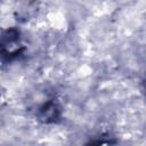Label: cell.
<instances>
[{"mask_svg": "<svg viewBox=\"0 0 146 146\" xmlns=\"http://www.w3.org/2000/svg\"><path fill=\"white\" fill-rule=\"evenodd\" d=\"M57 107L54 103H49L47 105H44V107L41 110V119H44L46 121H48L49 119H55L57 117Z\"/></svg>", "mask_w": 146, "mask_h": 146, "instance_id": "obj_1", "label": "cell"}]
</instances>
